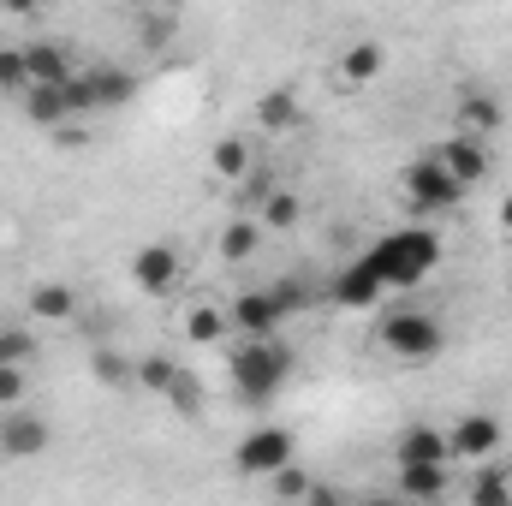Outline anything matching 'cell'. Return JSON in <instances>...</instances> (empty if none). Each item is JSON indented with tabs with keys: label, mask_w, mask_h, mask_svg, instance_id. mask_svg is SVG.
Instances as JSON below:
<instances>
[{
	"label": "cell",
	"mask_w": 512,
	"mask_h": 506,
	"mask_svg": "<svg viewBox=\"0 0 512 506\" xmlns=\"http://www.w3.org/2000/svg\"><path fill=\"white\" fill-rule=\"evenodd\" d=\"M227 370H233V387H239L245 405H268L292 376V352L274 334H245V346L227 358Z\"/></svg>",
	"instance_id": "1"
},
{
	"label": "cell",
	"mask_w": 512,
	"mask_h": 506,
	"mask_svg": "<svg viewBox=\"0 0 512 506\" xmlns=\"http://www.w3.org/2000/svg\"><path fill=\"white\" fill-rule=\"evenodd\" d=\"M441 262V239L429 233V227H399V233H387L382 245L370 251V268L382 274V286L393 292H405V286H423L429 280V268Z\"/></svg>",
	"instance_id": "2"
},
{
	"label": "cell",
	"mask_w": 512,
	"mask_h": 506,
	"mask_svg": "<svg viewBox=\"0 0 512 506\" xmlns=\"http://www.w3.org/2000/svg\"><path fill=\"white\" fill-rule=\"evenodd\" d=\"M399 191H405V203H411L417 215H453V209L465 203V185H459L435 155L405 161V167H399Z\"/></svg>",
	"instance_id": "3"
},
{
	"label": "cell",
	"mask_w": 512,
	"mask_h": 506,
	"mask_svg": "<svg viewBox=\"0 0 512 506\" xmlns=\"http://www.w3.org/2000/svg\"><path fill=\"white\" fill-rule=\"evenodd\" d=\"M441 346H447V334H441V322L429 310H393V316H382V352H393L399 364H429Z\"/></svg>",
	"instance_id": "4"
},
{
	"label": "cell",
	"mask_w": 512,
	"mask_h": 506,
	"mask_svg": "<svg viewBox=\"0 0 512 506\" xmlns=\"http://www.w3.org/2000/svg\"><path fill=\"white\" fill-rule=\"evenodd\" d=\"M298 459V441H292V429H280V423H256L251 435L233 447V471L239 477H274L280 465H292Z\"/></svg>",
	"instance_id": "5"
},
{
	"label": "cell",
	"mask_w": 512,
	"mask_h": 506,
	"mask_svg": "<svg viewBox=\"0 0 512 506\" xmlns=\"http://www.w3.org/2000/svg\"><path fill=\"white\" fill-rule=\"evenodd\" d=\"M447 447H453V459L483 465V459H495V453L507 447V429H501V417H495V411H465V417L447 429Z\"/></svg>",
	"instance_id": "6"
},
{
	"label": "cell",
	"mask_w": 512,
	"mask_h": 506,
	"mask_svg": "<svg viewBox=\"0 0 512 506\" xmlns=\"http://www.w3.org/2000/svg\"><path fill=\"white\" fill-rule=\"evenodd\" d=\"M131 280H137V292L167 298V292H179L185 262H179V251H173V245H137V256H131Z\"/></svg>",
	"instance_id": "7"
},
{
	"label": "cell",
	"mask_w": 512,
	"mask_h": 506,
	"mask_svg": "<svg viewBox=\"0 0 512 506\" xmlns=\"http://www.w3.org/2000/svg\"><path fill=\"white\" fill-rule=\"evenodd\" d=\"M48 441H54V429H48L36 411L6 405V417H0V453H6V459H42Z\"/></svg>",
	"instance_id": "8"
},
{
	"label": "cell",
	"mask_w": 512,
	"mask_h": 506,
	"mask_svg": "<svg viewBox=\"0 0 512 506\" xmlns=\"http://www.w3.org/2000/svg\"><path fill=\"white\" fill-rule=\"evenodd\" d=\"M328 298H334V304H346V310H370V304H382V298H387V286H382V274L370 268V256H358V262H346V268L334 274Z\"/></svg>",
	"instance_id": "9"
},
{
	"label": "cell",
	"mask_w": 512,
	"mask_h": 506,
	"mask_svg": "<svg viewBox=\"0 0 512 506\" xmlns=\"http://www.w3.org/2000/svg\"><path fill=\"white\" fill-rule=\"evenodd\" d=\"M435 161H441V167H447V173H453L465 191H471V185H483V173H489V143H483V137H465V131H453V137L435 149Z\"/></svg>",
	"instance_id": "10"
},
{
	"label": "cell",
	"mask_w": 512,
	"mask_h": 506,
	"mask_svg": "<svg viewBox=\"0 0 512 506\" xmlns=\"http://www.w3.org/2000/svg\"><path fill=\"white\" fill-rule=\"evenodd\" d=\"M393 459H399V465H453L447 429H435V423H411V429H399Z\"/></svg>",
	"instance_id": "11"
},
{
	"label": "cell",
	"mask_w": 512,
	"mask_h": 506,
	"mask_svg": "<svg viewBox=\"0 0 512 506\" xmlns=\"http://www.w3.org/2000/svg\"><path fill=\"white\" fill-rule=\"evenodd\" d=\"M227 316H233V328H245V334H274V328L286 322V310H280L274 286H268V292H239Z\"/></svg>",
	"instance_id": "12"
},
{
	"label": "cell",
	"mask_w": 512,
	"mask_h": 506,
	"mask_svg": "<svg viewBox=\"0 0 512 506\" xmlns=\"http://www.w3.org/2000/svg\"><path fill=\"white\" fill-rule=\"evenodd\" d=\"M501 120H507V108H501L495 96H477V90H471V96H459V108H453V131L483 137V143L501 131Z\"/></svg>",
	"instance_id": "13"
},
{
	"label": "cell",
	"mask_w": 512,
	"mask_h": 506,
	"mask_svg": "<svg viewBox=\"0 0 512 506\" xmlns=\"http://www.w3.org/2000/svg\"><path fill=\"white\" fill-rule=\"evenodd\" d=\"M268 483H274V495H280V501H310V506H334V501H340V495H334L328 483L304 477V471H298V459H292V465H280V471H274Z\"/></svg>",
	"instance_id": "14"
},
{
	"label": "cell",
	"mask_w": 512,
	"mask_h": 506,
	"mask_svg": "<svg viewBox=\"0 0 512 506\" xmlns=\"http://www.w3.org/2000/svg\"><path fill=\"white\" fill-rule=\"evenodd\" d=\"M84 84H90V102H96V108H126L131 96H137V78L120 72V66H90Z\"/></svg>",
	"instance_id": "15"
},
{
	"label": "cell",
	"mask_w": 512,
	"mask_h": 506,
	"mask_svg": "<svg viewBox=\"0 0 512 506\" xmlns=\"http://www.w3.org/2000/svg\"><path fill=\"white\" fill-rule=\"evenodd\" d=\"M256 126L262 131H292L304 126V102H298V90H268V96H256Z\"/></svg>",
	"instance_id": "16"
},
{
	"label": "cell",
	"mask_w": 512,
	"mask_h": 506,
	"mask_svg": "<svg viewBox=\"0 0 512 506\" xmlns=\"http://www.w3.org/2000/svg\"><path fill=\"white\" fill-rule=\"evenodd\" d=\"M387 66V54L376 42H352L346 54H340V84H352V90H364V84H376Z\"/></svg>",
	"instance_id": "17"
},
{
	"label": "cell",
	"mask_w": 512,
	"mask_h": 506,
	"mask_svg": "<svg viewBox=\"0 0 512 506\" xmlns=\"http://www.w3.org/2000/svg\"><path fill=\"white\" fill-rule=\"evenodd\" d=\"M24 60H30V84H60V78H72L78 66H72V54L60 48V42H30L24 48Z\"/></svg>",
	"instance_id": "18"
},
{
	"label": "cell",
	"mask_w": 512,
	"mask_h": 506,
	"mask_svg": "<svg viewBox=\"0 0 512 506\" xmlns=\"http://www.w3.org/2000/svg\"><path fill=\"white\" fill-rule=\"evenodd\" d=\"M405 501H441L447 495V465H399V483H393Z\"/></svg>",
	"instance_id": "19"
},
{
	"label": "cell",
	"mask_w": 512,
	"mask_h": 506,
	"mask_svg": "<svg viewBox=\"0 0 512 506\" xmlns=\"http://www.w3.org/2000/svg\"><path fill=\"white\" fill-rule=\"evenodd\" d=\"M30 316H36V322H72V316H78V292L60 286V280H48V286L30 292Z\"/></svg>",
	"instance_id": "20"
},
{
	"label": "cell",
	"mask_w": 512,
	"mask_h": 506,
	"mask_svg": "<svg viewBox=\"0 0 512 506\" xmlns=\"http://www.w3.org/2000/svg\"><path fill=\"white\" fill-rule=\"evenodd\" d=\"M209 173H221V179H251L256 173L251 143H245V137H221V143L209 149Z\"/></svg>",
	"instance_id": "21"
},
{
	"label": "cell",
	"mask_w": 512,
	"mask_h": 506,
	"mask_svg": "<svg viewBox=\"0 0 512 506\" xmlns=\"http://www.w3.org/2000/svg\"><path fill=\"white\" fill-rule=\"evenodd\" d=\"M298 215H304V203H298L292 191H268V197L256 203V221H262L268 233H292V227H298Z\"/></svg>",
	"instance_id": "22"
},
{
	"label": "cell",
	"mask_w": 512,
	"mask_h": 506,
	"mask_svg": "<svg viewBox=\"0 0 512 506\" xmlns=\"http://www.w3.org/2000/svg\"><path fill=\"white\" fill-rule=\"evenodd\" d=\"M471 501L477 506H512V477L495 459H483V471H477V483H471Z\"/></svg>",
	"instance_id": "23"
},
{
	"label": "cell",
	"mask_w": 512,
	"mask_h": 506,
	"mask_svg": "<svg viewBox=\"0 0 512 506\" xmlns=\"http://www.w3.org/2000/svg\"><path fill=\"white\" fill-rule=\"evenodd\" d=\"M256 245H262V221H227V227H221V256H227V262L256 256Z\"/></svg>",
	"instance_id": "24"
},
{
	"label": "cell",
	"mask_w": 512,
	"mask_h": 506,
	"mask_svg": "<svg viewBox=\"0 0 512 506\" xmlns=\"http://www.w3.org/2000/svg\"><path fill=\"white\" fill-rule=\"evenodd\" d=\"M227 322H233L227 310H215V304H203V310H191V322H185V334H191L197 346H215V340L227 334Z\"/></svg>",
	"instance_id": "25"
},
{
	"label": "cell",
	"mask_w": 512,
	"mask_h": 506,
	"mask_svg": "<svg viewBox=\"0 0 512 506\" xmlns=\"http://www.w3.org/2000/svg\"><path fill=\"white\" fill-rule=\"evenodd\" d=\"M179 370H185V364H173V358H161V352H149V358H137V387H149V393H167Z\"/></svg>",
	"instance_id": "26"
},
{
	"label": "cell",
	"mask_w": 512,
	"mask_h": 506,
	"mask_svg": "<svg viewBox=\"0 0 512 506\" xmlns=\"http://www.w3.org/2000/svg\"><path fill=\"white\" fill-rule=\"evenodd\" d=\"M30 90V60L24 48H0V96H24Z\"/></svg>",
	"instance_id": "27"
},
{
	"label": "cell",
	"mask_w": 512,
	"mask_h": 506,
	"mask_svg": "<svg viewBox=\"0 0 512 506\" xmlns=\"http://www.w3.org/2000/svg\"><path fill=\"white\" fill-rule=\"evenodd\" d=\"M161 399H167L179 417H197V411H203V387H197V376H191V370H179V376H173V387H167Z\"/></svg>",
	"instance_id": "28"
},
{
	"label": "cell",
	"mask_w": 512,
	"mask_h": 506,
	"mask_svg": "<svg viewBox=\"0 0 512 506\" xmlns=\"http://www.w3.org/2000/svg\"><path fill=\"white\" fill-rule=\"evenodd\" d=\"M96 381L102 387H126V381H137V364L126 352H96Z\"/></svg>",
	"instance_id": "29"
},
{
	"label": "cell",
	"mask_w": 512,
	"mask_h": 506,
	"mask_svg": "<svg viewBox=\"0 0 512 506\" xmlns=\"http://www.w3.org/2000/svg\"><path fill=\"white\" fill-rule=\"evenodd\" d=\"M30 358H36V334L0 328V364H30Z\"/></svg>",
	"instance_id": "30"
},
{
	"label": "cell",
	"mask_w": 512,
	"mask_h": 506,
	"mask_svg": "<svg viewBox=\"0 0 512 506\" xmlns=\"http://www.w3.org/2000/svg\"><path fill=\"white\" fill-rule=\"evenodd\" d=\"M24 405V364H0V411Z\"/></svg>",
	"instance_id": "31"
},
{
	"label": "cell",
	"mask_w": 512,
	"mask_h": 506,
	"mask_svg": "<svg viewBox=\"0 0 512 506\" xmlns=\"http://www.w3.org/2000/svg\"><path fill=\"white\" fill-rule=\"evenodd\" d=\"M274 298H280V310H286V316L310 310V286H304V280H280V286H274Z\"/></svg>",
	"instance_id": "32"
},
{
	"label": "cell",
	"mask_w": 512,
	"mask_h": 506,
	"mask_svg": "<svg viewBox=\"0 0 512 506\" xmlns=\"http://www.w3.org/2000/svg\"><path fill=\"white\" fill-rule=\"evenodd\" d=\"M0 6H6V12H24V18H30V12H42L48 0H0Z\"/></svg>",
	"instance_id": "33"
},
{
	"label": "cell",
	"mask_w": 512,
	"mask_h": 506,
	"mask_svg": "<svg viewBox=\"0 0 512 506\" xmlns=\"http://www.w3.org/2000/svg\"><path fill=\"white\" fill-rule=\"evenodd\" d=\"M501 227H507V233H512V197H507V203H501Z\"/></svg>",
	"instance_id": "34"
}]
</instances>
